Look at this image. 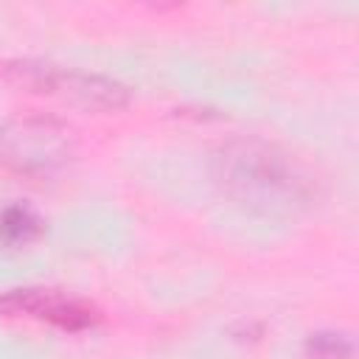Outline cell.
I'll use <instances>...</instances> for the list:
<instances>
[{"instance_id":"cell-3","label":"cell","mask_w":359,"mask_h":359,"mask_svg":"<svg viewBox=\"0 0 359 359\" xmlns=\"http://www.w3.org/2000/svg\"><path fill=\"white\" fill-rule=\"evenodd\" d=\"M8 73L25 84L34 87L36 93L56 95L62 101L79 104L84 109H121L129 101V93L123 84L98 76V73H84V70H70L59 67L50 62H11Z\"/></svg>"},{"instance_id":"cell-1","label":"cell","mask_w":359,"mask_h":359,"mask_svg":"<svg viewBox=\"0 0 359 359\" xmlns=\"http://www.w3.org/2000/svg\"><path fill=\"white\" fill-rule=\"evenodd\" d=\"M219 188L241 208L261 216H294L314 202V182L278 143L233 137L213 154Z\"/></svg>"},{"instance_id":"cell-2","label":"cell","mask_w":359,"mask_h":359,"mask_svg":"<svg viewBox=\"0 0 359 359\" xmlns=\"http://www.w3.org/2000/svg\"><path fill=\"white\" fill-rule=\"evenodd\" d=\"M70 129L45 115H20L0 129V160L25 177L59 171L70 160Z\"/></svg>"},{"instance_id":"cell-5","label":"cell","mask_w":359,"mask_h":359,"mask_svg":"<svg viewBox=\"0 0 359 359\" xmlns=\"http://www.w3.org/2000/svg\"><path fill=\"white\" fill-rule=\"evenodd\" d=\"M39 230L42 222L28 205H8L0 210V238L6 244H28Z\"/></svg>"},{"instance_id":"cell-4","label":"cell","mask_w":359,"mask_h":359,"mask_svg":"<svg viewBox=\"0 0 359 359\" xmlns=\"http://www.w3.org/2000/svg\"><path fill=\"white\" fill-rule=\"evenodd\" d=\"M0 314L25 317L36 323H48L62 331H84L93 328L98 314L79 297L62 294L56 289H11L0 294Z\"/></svg>"},{"instance_id":"cell-6","label":"cell","mask_w":359,"mask_h":359,"mask_svg":"<svg viewBox=\"0 0 359 359\" xmlns=\"http://www.w3.org/2000/svg\"><path fill=\"white\" fill-rule=\"evenodd\" d=\"M306 356L309 359H348L351 342H348V337H342L337 331H320L306 339Z\"/></svg>"}]
</instances>
